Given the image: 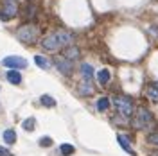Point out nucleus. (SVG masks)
I'll return each instance as SVG.
<instances>
[{
  "label": "nucleus",
  "instance_id": "f257e3e1",
  "mask_svg": "<svg viewBox=\"0 0 158 156\" xmlns=\"http://www.w3.org/2000/svg\"><path fill=\"white\" fill-rule=\"evenodd\" d=\"M72 34L67 31H56V32H50L47 36H43L41 39V47L49 52H58L59 49H65L67 45L72 43Z\"/></svg>",
  "mask_w": 158,
  "mask_h": 156
},
{
  "label": "nucleus",
  "instance_id": "f03ea898",
  "mask_svg": "<svg viewBox=\"0 0 158 156\" xmlns=\"http://www.w3.org/2000/svg\"><path fill=\"white\" fill-rule=\"evenodd\" d=\"M16 38H18L22 43H25V45H32V43H36L38 38H40V29L34 23H25V25H22V27L16 31Z\"/></svg>",
  "mask_w": 158,
  "mask_h": 156
},
{
  "label": "nucleus",
  "instance_id": "7ed1b4c3",
  "mask_svg": "<svg viewBox=\"0 0 158 156\" xmlns=\"http://www.w3.org/2000/svg\"><path fill=\"white\" fill-rule=\"evenodd\" d=\"M113 102H115V108H117L118 115H122V117H126V118H129L133 115V102H131L129 97L118 95V97L113 99Z\"/></svg>",
  "mask_w": 158,
  "mask_h": 156
},
{
  "label": "nucleus",
  "instance_id": "20e7f679",
  "mask_svg": "<svg viewBox=\"0 0 158 156\" xmlns=\"http://www.w3.org/2000/svg\"><path fill=\"white\" fill-rule=\"evenodd\" d=\"M153 122H155V118L151 115V111H148L146 108H140L137 111V117H135V127L137 129H148Z\"/></svg>",
  "mask_w": 158,
  "mask_h": 156
},
{
  "label": "nucleus",
  "instance_id": "39448f33",
  "mask_svg": "<svg viewBox=\"0 0 158 156\" xmlns=\"http://www.w3.org/2000/svg\"><path fill=\"white\" fill-rule=\"evenodd\" d=\"M16 14H18V4H16V0H4V6L0 9V18L4 20V22H7V20L15 18Z\"/></svg>",
  "mask_w": 158,
  "mask_h": 156
},
{
  "label": "nucleus",
  "instance_id": "423d86ee",
  "mask_svg": "<svg viewBox=\"0 0 158 156\" xmlns=\"http://www.w3.org/2000/svg\"><path fill=\"white\" fill-rule=\"evenodd\" d=\"M2 65L7 67V68L18 70V68H25V67H27V61L23 58H20V56H7V58L2 61Z\"/></svg>",
  "mask_w": 158,
  "mask_h": 156
},
{
  "label": "nucleus",
  "instance_id": "0eeeda50",
  "mask_svg": "<svg viewBox=\"0 0 158 156\" xmlns=\"http://www.w3.org/2000/svg\"><path fill=\"white\" fill-rule=\"evenodd\" d=\"M54 65L58 67V70L63 76H70L72 74V61L67 58H54Z\"/></svg>",
  "mask_w": 158,
  "mask_h": 156
},
{
  "label": "nucleus",
  "instance_id": "6e6552de",
  "mask_svg": "<svg viewBox=\"0 0 158 156\" xmlns=\"http://www.w3.org/2000/svg\"><path fill=\"white\" fill-rule=\"evenodd\" d=\"M79 93L81 95H85V97H88L94 93V84H92V79H85L81 84H79Z\"/></svg>",
  "mask_w": 158,
  "mask_h": 156
},
{
  "label": "nucleus",
  "instance_id": "1a4fd4ad",
  "mask_svg": "<svg viewBox=\"0 0 158 156\" xmlns=\"http://www.w3.org/2000/svg\"><path fill=\"white\" fill-rule=\"evenodd\" d=\"M117 140H118V144H120V147H122L126 153H129L131 156H137L135 149H133V147H131V144H129V138H128V137H124V135H118Z\"/></svg>",
  "mask_w": 158,
  "mask_h": 156
},
{
  "label": "nucleus",
  "instance_id": "9d476101",
  "mask_svg": "<svg viewBox=\"0 0 158 156\" xmlns=\"http://www.w3.org/2000/svg\"><path fill=\"white\" fill-rule=\"evenodd\" d=\"M63 58L70 59V61L77 59L79 58V49H77V47H74L72 43H70V45H67V47H65V52H63Z\"/></svg>",
  "mask_w": 158,
  "mask_h": 156
},
{
  "label": "nucleus",
  "instance_id": "9b49d317",
  "mask_svg": "<svg viewBox=\"0 0 158 156\" xmlns=\"http://www.w3.org/2000/svg\"><path fill=\"white\" fill-rule=\"evenodd\" d=\"M7 81H9L11 84H20L22 83V76H20L18 70L9 68V72H7Z\"/></svg>",
  "mask_w": 158,
  "mask_h": 156
},
{
  "label": "nucleus",
  "instance_id": "f8f14e48",
  "mask_svg": "<svg viewBox=\"0 0 158 156\" xmlns=\"http://www.w3.org/2000/svg\"><path fill=\"white\" fill-rule=\"evenodd\" d=\"M110 77H111V76H110V72L106 68H102V70H99L97 72V81L101 83V84H108Z\"/></svg>",
  "mask_w": 158,
  "mask_h": 156
},
{
  "label": "nucleus",
  "instance_id": "ddd939ff",
  "mask_svg": "<svg viewBox=\"0 0 158 156\" xmlns=\"http://www.w3.org/2000/svg\"><path fill=\"white\" fill-rule=\"evenodd\" d=\"M34 61H36V65H38L40 68H43V70L50 68V61L45 56H34Z\"/></svg>",
  "mask_w": 158,
  "mask_h": 156
},
{
  "label": "nucleus",
  "instance_id": "4468645a",
  "mask_svg": "<svg viewBox=\"0 0 158 156\" xmlns=\"http://www.w3.org/2000/svg\"><path fill=\"white\" fill-rule=\"evenodd\" d=\"M81 74L85 76V79H92L94 77V68L90 67L88 63H83L81 65Z\"/></svg>",
  "mask_w": 158,
  "mask_h": 156
},
{
  "label": "nucleus",
  "instance_id": "2eb2a0df",
  "mask_svg": "<svg viewBox=\"0 0 158 156\" xmlns=\"http://www.w3.org/2000/svg\"><path fill=\"white\" fill-rule=\"evenodd\" d=\"M4 140H6V144H15L16 142V133L13 129H6L4 131Z\"/></svg>",
  "mask_w": 158,
  "mask_h": 156
},
{
  "label": "nucleus",
  "instance_id": "dca6fc26",
  "mask_svg": "<svg viewBox=\"0 0 158 156\" xmlns=\"http://www.w3.org/2000/svg\"><path fill=\"white\" fill-rule=\"evenodd\" d=\"M40 102H41L43 106H47V108H54L56 106V101L50 97V95H41V97H40Z\"/></svg>",
  "mask_w": 158,
  "mask_h": 156
},
{
  "label": "nucleus",
  "instance_id": "f3484780",
  "mask_svg": "<svg viewBox=\"0 0 158 156\" xmlns=\"http://www.w3.org/2000/svg\"><path fill=\"white\" fill-rule=\"evenodd\" d=\"M108 106H110V99L108 97H101L97 101V109H99V111H106Z\"/></svg>",
  "mask_w": 158,
  "mask_h": 156
},
{
  "label": "nucleus",
  "instance_id": "a211bd4d",
  "mask_svg": "<svg viewBox=\"0 0 158 156\" xmlns=\"http://www.w3.org/2000/svg\"><path fill=\"white\" fill-rule=\"evenodd\" d=\"M34 124H36V120H34L32 117H29L27 120H23V124H22V126H23L25 131H34Z\"/></svg>",
  "mask_w": 158,
  "mask_h": 156
},
{
  "label": "nucleus",
  "instance_id": "6ab92c4d",
  "mask_svg": "<svg viewBox=\"0 0 158 156\" xmlns=\"http://www.w3.org/2000/svg\"><path fill=\"white\" fill-rule=\"evenodd\" d=\"M148 97L151 99V101H153V102H158V90L155 86H151L148 90Z\"/></svg>",
  "mask_w": 158,
  "mask_h": 156
},
{
  "label": "nucleus",
  "instance_id": "aec40b11",
  "mask_svg": "<svg viewBox=\"0 0 158 156\" xmlns=\"http://www.w3.org/2000/svg\"><path fill=\"white\" fill-rule=\"evenodd\" d=\"M74 151H76V149H74V146H70V144H63V146H61V153L65 156L74 154Z\"/></svg>",
  "mask_w": 158,
  "mask_h": 156
},
{
  "label": "nucleus",
  "instance_id": "412c9836",
  "mask_svg": "<svg viewBox=\"0 0 158 156\" xmlns=\"http://www.w3.org/2000/svg\"><path fill=\"white\" fill-rule=\"evenodd\" d=\"M40 146H41V147H49V146H52V140H50L49 137L40 138Z\"/></svg>",
  "mask_w": 158,
  "mask_h": 156
},
{
  "label": "nucleus",
  "instance_id": "4be33fe9",
  "mask_svg": "<svg viewBox=\"0 0 158 156\" xmlns=\"http://www.w3.org/2000/svg\"><path fill=\"white\" fill-rule=\"evenodd\" d=\"M149 140H151L155 146H158V133H156V135H151V137H149Z\"/></svg>",
  "mask_w": 158,
  "mask_h": 156
},
{
  "label": "nucleus",
  "instance_id": "5701e85b",
  "mask_svg": "<svg viewBox=\"0 0 158 156\" xmlns=\"http://www.w3.org/2000/svg\"><path fill=\"white\" fill-rule=\"evenodd\" d=\"M0 156H11V153L7 149H4V147H0Z\"/></svg>",
  "mask_w": 158,
  "mask_h": 156
},
{
  "label": "nucleus",
  "instance_id": "b1692460",
  "mask_svg": "<svg viewBox=\"0 0 158 156\" xmlns=\"http://www.w3.org/2000/svg\"><path fill=\"white\" fill-rule=\"evenodd\" d=\"M153 86H155V88H156V90H158V83H155V84H153Z\"/></svg>",
  "mask_w": 158,
  "mask_h": 156
},
{
  "label": "nucleus",
  "instance_id": "393cba45",
  "mask_svg": "<svg viewBox=\"0 0 158 156\" xmlns=\"http://www.w3.org/2000/svg\"><path fill=\"white\" fill-rule=\"evenodd\" d=\"M151 156H158V151H156V153H153V154H151Z\"/></svg>",
  "mask_w": 158,
  "mask_h": 156
}]
</instances>
